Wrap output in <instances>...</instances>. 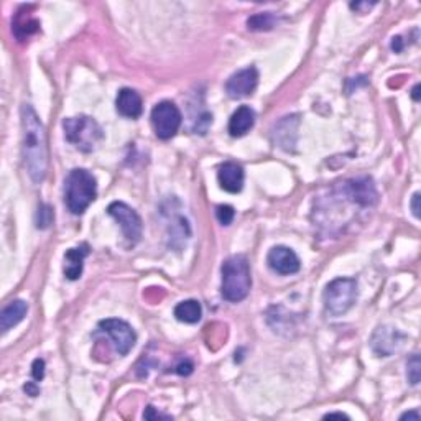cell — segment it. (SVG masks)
<instances>
[{"label": "cell", "mask_w": 421, "mask_h": 421, "mask_svg": "<svg viewBox=\"0 0 421 421\" xmlns=\"http://www.w3.org/2000/svg\"><path fill=\"white\" fill-rule=\"evenodd\" d=\"M21 127H24L21 155H24L26 173L30 174L33 183H42L48 171L46 132L37 112L28 104L21 107Z\"/></svg>", "instance_id": "cell-1"}, {"label": "cell", "mask_w": 421, "mask_h": 421, "mask_svg": "<svg viewBox=\"0 0 421 421\" xmlns=\"http://www.w3.org/2000/svg\"><path fill=\"white\" fill-rule=\"evenodd\" d=\"M221 293L227 301L239 303L247 298L252 276H250L249 260L244 256H234L222 263Z\"/></svg>", "instance_id": "cell-2"}, {"label": "cell", "mask_w": 421, "mask_h": 421, "mask_svg": "<svg viewBox=\"0 0 421 421\" xmlns=\"http://www.w3.org/2000/svg\"><path fill=\"white\" fill-rule=\"evenodd\" d=\"M98 196V183L87 170L76 168L64 183V201L73 214H82Z\"/></svg>", "instance_id": "cell-3"}, {"label": "cell", "mask_w": 421, "mask_h": 421, "mask_svg": "<svg viewBox=\"0 0 421 421\" xmlns=\"http://www.w3.org/2000/svg\"><path fill=\"white\" fill-rule=\"evenodd\" d=\"M63 129L66 140L84 153L96 150L98 143L104 138V132L100 125L94 118L87 116L64 118Z\"/></svg>", "instance_id": "cell-4"}, {"label": "cell", "mask_w": 421, "mask_h": 421, "mask_svg": "<svg viewBox=\"0 0 421 421\" xmlns=\"http://www.w3.org/2000/svg\"><path fill=\"white\" fill-rule=\"evenodd\" d=\"M357 298V282L354 278H336L324 289V308L332 316H341L350 310Z\"/></svg>", "instance_id": "cell-5"}, {"label": "cell", "mask_w": 421, "mask_h": 421, "mask_svg": "<svg viewBox=\"0 0 421 421\" xmlns=\"http://www.w3.org/2000/svg\"><path fill=\"white\" fill-rule=\"evenodd\" d=\"M152 125L155 135L161 140H168L177 135L183 122V116L178 105L170 100L156 104L152 111Z\"/></svg>", "instance_id": "cell-6"}, {"label": "cell", "mask_w": 421, "mask_h": 421, "mask_svg": "<svg viewBox=\"0 0 421 421\" xmlns=\"http://www.w3.org/2000/svg\"><path fill=\"white\" fill-rule=\"evenodd\" d=\"M107 213L109 216L114 217L120 224L125 239L129 240L130 244H137L140 237H142V219H140L137 210L132 209L130 206H127L125 203L116 201V203L109 204Z\"/></svg>", "instance_id": "cell-7"}, {"label": "cell", "mask_w": 421, "mask_h": 421, "mask_svg": "<svg viewBox=\"0 0 421 421\" xmlns=\"http://www.w3.org/2000/svg\"><path fill=\"white\" fill-rule=\"evenodd\" d=\"M99 329L105 332L114 342L118 355H127L137 342V334L129 323L122 319H104L99 323Z\"/></svg>", "instance_id": "cell-8"}, {"label": "cell", "mask_w": 421, "mask_h": 421, "mask_svg": "<svg viewBox=\"0 0 421 421\" xmlns=\"http://www.w3.org/2000/svg\"><path fill=\"white\" fill-rule=\"evenodd\" d=\"M258 84V71L253 66L240 69L235 74H232L229 81L226 82V92L232 99H242L253 94Z\"/></svg>", "instance_id": "cell-9"}, {"label": "cell", "mask_w": 421, "mask_h": 421, "mask_svg": "<svg viewBox=\"0 0 421 421\" xmlns=\"http://www.w3.org/2000/svg\"><path fill=\"white\" fill-rule=\"evenodd\" d=\"M267 262H269V267L276 274L280 275H293L296 271H300L301 262L300 258L292 249L283 247V245H276L269 252V257H267Z\"/></svg>", "instance_id": "cell-10"}, {"label": "cell", "mask_w": 421, "mask_h": 421, "mask_svg": "<svg viewBox=\"0 0 421 421\" xmlns=\"http://www.w3.org/2000/svg\"><path fill=\"white\" fill-rule=\"evenodd\" d=\"M217 179L219 184L224 191L232 192H240L244 188V170L242 166L234 163V161H227V163L221 165V168L217 171Z\"/></svg>", "instance_id": "cell-11"}, {"label": "cell", "mask_w": 421, "mask_h": 421, "mask_svg": "<svg viewBox=\"0 0 421 421\" xmlns=\"http://www.w3.org/2000/svg\"><path fill=\"white\" fill-rule=\"evenodd\" d=\"M117 112L127 118H138L143 112L142 98L137 91L130 89V87H124L118 91L116 99Z\"/></svg>", "instance_id": "cell-12"}, {"label": "cell", "mask_w": 421, "mask_h": 421, "mask_svg": "<svg viewBox=\"0 0 421 421\" xmlns=\"http://www.w3.org/2000/svg\"><path fill=\"white\" fill-rule=\"evenodd\" d=\"M89 256V245L82 244L79 247L69 249L64 253V267L63 271L68 280H78L82 275V267H84V258Z\"/></svg>", "instance_id": "cell-13"}, {"label": "cell", "mask_w": 421, "mask_h": 421, "mask_svg": "<svg viewBox=\"0 0 421 421\" xmlns=\"http://www.w3.org/2000/svg\"><path fill=\"white\" fill-rule=\"evenodd\" d=\"M256 124V112L249 105H240L237 111L232 114L229 120V134L232 137H244L247 132Z\"/></svg>", "instance_id": "cell-14"}, {"label": "cell", "mask_w": 421, "mask_h": 421, "mask_svg": "<svg viewBox=\"0 0 421 421\" xmlns=\"http://www.w3.org/2000/svg\"><path fill=\"white\" fill-rule=\"evenodd\" d=\"M26 311H28V305L24 300H13L8 303L0 313V329H2V332H7L10 328L17 326L26 316Z\"/></svg>", "instance_id": "cell-15"}, {"label": "cell", "mask_w": 421, "mask_h": 421, "mask_svg": "<svg viewBox=\"0 0 421 421\" xmlns=\"http://www.w3.org/2000/svg\"><path fill=\"white\" fill-rule=\"evenodd\" d=\"M24 8H20L19 12H17L15 20H13L12 24V30L13 35H15L17 39H20V42H24L28 37H32L33 33H37L39 30V21L32 17L28 13V8H26V13L24 12Z\"/></svg>", "instance_id": "cell-16"}, {"label": "cell", "mask_w": 421, "mask_h": 421, "mask_svg": "<svg viewBox=\"0 0 421 421\" xmlns=\"http://www.w3.org/2000/svg\"><path fill=\"white\" fill-rule=\"evenodd\" d=\"M201 316H203V308H201L199 301L196 300L181 301L174 308V318L181 323L196 324L201 319Z\"/></svg>", "instance_id": "cell-17"}, {"label": "cell", "mask_w": 421, "mask_h": 421, "mask_svg": "<svg viewBox=\"0 0 421 421\" xmlns=\"http://www.w3.org/2000/svg\"><path fill=\"white\" fill-rule=\"evenodd\" d=\"M250 30H270L275 25V17L271 13H260L247 21Z\"/></svg>", "instance_id": "cell-18"}, {"label": "cell", "mask_w": 421, "mask_h": 421, "mask_svg": "<svg viewBox=\"0 0 421 421\" xmlns=\"http://www.w3.org/2000/svg\"><path fill=\"white\" fill-rule=\"evenodd\" d=\"M55 221V214L48 204H39L37 210V227L38 229H48Z\"/></svg>", "instance_id": "cell-19"}, {"label": "cell", "mask_w": 421, "mask_h": 421, "mask_svg": "<svg viewBox=\"0 0 421 421\" xmlns=\"http://www.w3.org/2000/svg\"><path fill=\"white\" fill-rule=\"evenodd\" d=\"M406 375L408 380H410L411 385H418L420 384V372H421V364H420V355L413 354L411 359L406 364Z\"/></svg>", "instance_id": "cell-20"}, {"label": "cell", "mask_w": 421, "mask_h": 421, "mask_svg": "<svg viewBox=\"0 0 421 421\" xmlns=\"http://www.w3.org/2000/svg\"><path fill=\"white\" fill-rule=\"evenodd\" d=\"M216 217H217V221L222 224V226H229V224H232V221H234L235 210L232 206L221 204L216 208Z\"/></svg>", "instance_id": "cell-21"}, {"label": "cell", "mask_w": 421, "mask_h": 421, "mask_svg": "<svg viewBox=\"0 0 421 421\" xmlns=\"http://www.w3.org/2000/svg\"><path fill=\"white\" fill-rule=\"evenodd\" d=\"M32 375L35 380H43V377H45V361L43 359H35L32 366Z\"/></svg>", "instance_id": "cell-22"}, {"label": "cell", "mask_w": 421, "mask_h": 421, "mask_svg": "<svg viewBox=\"0 0 421 421\" xmlns=\"http://www.w3.org/2000/svg\"><path fill=\"white\" fill-rule=\"evenodd\" d=\"M192 372V362L191 361H183V362H179L178 366H177V374H179V375H190Z\"/></svg>", "instance_id": "cell-23"}, {"label": "cell", "mask_w": 421, "mask_h": 421, "mask_svg": "<svg viewBox=\"0 0 421 421\" xmlns=\"http://www.w3.org/2000/svg\"><path fill=\"white\" fill-rule=\"evenodd\" d=\"M143 418H147V420H158V418L170 420L171 416H170V415H163V413H156L155 408H153V406H148V408H147V411H145V413H143Z\"/></svg>", "instance_id": "cell-24"}, {"label": "cell", "mask_w": 421, "mask_h": 421, "mask_svg": "<svg viewBox=\"0 0 421 421\" xmlns=\"http://www.w3.org/2000/svg\"><path fill=\"white\" fill-rule=\"evenodd\" d=\"M24 390L26 392V395H30V397H37V395L39 393L38 385L35 384V382H28V384L24 387Z\"/></svg>", "instance_id": "cell-25"}, {"label": "cell", "mask_w": 421, "mask_h": 421, "mask_svg": "<svg viewBox=\"0 0 421 421\" xmlns=\"http://www.w3.org/2000/svg\"><path fill=\"white\" fill-rule=\"evenodd\" d=\"M411 209H413L415 217H420V192H415L411 197Z\"/></svg>", "instance_id": "cell-26"}, {"label": "cell", "mask_w": 421, "mask_h": 421, "mask_svg": "<svg viewBox=\"0 0 421 421\" xmlns=\"http://www.w3.org/2000/svg\"><path fill=\"white\" fill-rule=\"evenodd\" d=\"M375 3H368V2H357V3H350V8L352 10H359L361 13H364V10H368L370 7H374Z\"/></svg>", "instance_id": "cell-27"}, {"label": "cell", "mask_w": 421, "mask_h": 421, "mask_svg": "<svg viewBox=\"0 0 421 421\" xmlns=\"http://www.w3.org/2000/svg\"><path fill=\"white\" fill-rule=\"evenodd\" d=\"M400 420H413V421H420V413L418 411H406V413H403L400 416Z\"/></svg>", "instance_id": "cell-28"}, {"label": "cell", "mask_w": 421, "mask_h": 421, "mask_svg": "<svg viewBox=\"0 0 421 421\" xmlns=\"http://www.w3.org/2000/svg\"><path fill=\"white\" fill-rule=\"evenodd\" d=\"M392 50L395 53H400L403 50V45H402V38L400 37H395L393 42H392Z\"/></svg>", "instance_id": "cell-29"}, {"label": "cell", "mask_w": 421, "mask_h": 421, "mask_svg": "<svg viewBox=\"0 0 421 421\" xmlns=\"http://www.w3.org/2000/svg\"><path fill=\"white\" fill-rule=\"evenodd\" d=\"M331 418H344V420H349L348 415L344 413H328L326 416H324V420H331Z\"/></svg>", "instance_id": "cell-30"}, {"label": "cell", "mask_w": 421, "mask_h": 421, "mask_svg": "<svg viewBox=\"0 0 421 421\" xmlns=\"http://www.w3.org/2000/svg\"><path fill=\"white\" fill-rule=\"evenodd\" d=\"M411 98H413V100H416V102H418V100H420V84H416L413 87V92H411Z\"/></svg>", "instance_id": "cell-31"}]
</instances>
